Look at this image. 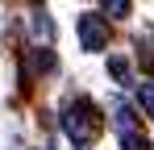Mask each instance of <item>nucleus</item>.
<instances>
[{
	"mask_svg": "<svg viewBox=\"0 0 154 150\" xmlns=\"http://www.w3.org/2000/svg\"><path fill=\"white\" fill-rule=\"evenodd\" d=\"M112 121H117V133H121V146L125 150H150V142H146V133L137 129V117H133L129 104H117V108H112Z\"/></svg>",
	"mask_w": 154,
	"mask_h": 150,
	"instance_id": "nucleus-2",
	"label": "nucleus"
},
{
	"mask_svg": "<svg viewBox=\"0 0 154 150\" xmlns=\"http://www.w3.org/2000/svg\"><path fill=\"white\" fill-rule=\"evenodd\" d=\"M29 63H33V71H54V54H50L46 46H33Z\"/></svg>",
	"mask_w": 154,
	"mask_h": 150,
	"instance_id": "nucleus-4",
	"label": "nucleus"
},
{
	"mask_svg": "<svg viewBox=\"0 0 154 150\" xmlns=\"http://www.w3.org/2000/svg\"><path fill=\"white\" fill-rule=\"evenodd\" d=\"M150 71H154V58H150Z\"/></svg>",
	"mask_w": 154,
	"mask_h": 150,
	"instance_id": "nucleus-9",
	"label": "nucleus"
},
{
	"mask_svg": "<svg viewBox=\"0 0 154 150\" xmlns=\"http://www.w3.org/2000/svg\"><path fill=\"white\" fill-rule=\"evenodd\" d=\"M100 129H104V117H100V108L88 96L71 100V104L63 108V133H67L75 146H92V142L100 138Z\"/></svg>",
	"mask_w": 154,
	"mask_h": 150,
	"instance_id": "nucleus-1",
	"label": "nucleus"
},
{
	"mask_svg": "<svg viewBox=\"0 0 154 150\" xmlns=\"http://www.w3.org/2000/svg\"><path fill=\"white\" fill-rule=\"evenodd\" d=\"M104 13H112V17H125V13H129V4H125V0H108V4H104Z\"/></svg>",
	"mask_w": 154,
	"mask_h": 150,
	"instance_id": "nucleus-8",
	"label": "nucleus"
},
{
	"mask_svg": "<svg viewBox=\"0 0 154 150\" xmlns=\"http://www.w3.org/2000/svg\"><path fill=\"white\" fill-rule=\"evenodd\" d=\"M137 104H142L146 117H154V83H142V88H137Z\"/></svg>",
	"mask_w": 154,
	"mask_h": 150,
	"instance_id": "nucleus-5",
	"label": "nucleus"
},
{
	"mask_svg": "<svg viewBox=\"0 0 154 150\" xmlns=\"http://www.w3.org/2000/svg\"><path fill=\"white\" fill-rule=\"evenodd\" d=\"M33 33H38V38H50V33H54V25H50V17H46L42 8L33 13Z\"/></svg>",
	"mask_w": 154,
	"mask_h": 150,
	"instance_id": "nucleus-7",
	"label": "nucleus"
},
{
	"mask_svg": "<svg viewBox=\"0 0 154 150\" xmlns=\"http://www.w3.org/2000/svg\"><path fill=\"white\" fill-rule=\"evenodd\" d=\"M108 71H112L117 83H129V63H125V58H117V54H112V58H108Z\"/></svg>",
	"mask_w": 154,
	"mask_h": 150,
	"instance_id": "nucleus-6",
	"label": "nucleus"
},
{
	"mask_svg": "<svg viewBox=\"0 0 154 150\" xmlns=\"http://www.w3.org/2000/svg\"><path fill=\"white\" fill-rule=\"evenodd\" d=\"M79 42H83V50H104L108 46V21L96 13H83L79 17Z\"/></svg>",
	"mask_w": 154,
	"mask_h": 150,
	"instance_id": "nucleus-3",
	"label": "nucleus"
}]
</instances>
